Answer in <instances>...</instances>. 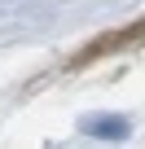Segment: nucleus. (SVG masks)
I'll list each match as a JSON object with an SVG mask.
<instances>
[{"instance_id":"f257e3e1","label":"nucleus","mask_w":145,"mask_h":149,"mask_svg":"<svg viewBox=\"0 0 145 149\" xmlns=\"http://www.w3.org/2000/svg\"><path fill=\"white\" fill-rule=\"evenodd\" d=\"M84 136H97V140H127L132 136V123L119 118V114H92V118H79Z\"/></svg>"}]
</instances>
